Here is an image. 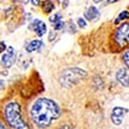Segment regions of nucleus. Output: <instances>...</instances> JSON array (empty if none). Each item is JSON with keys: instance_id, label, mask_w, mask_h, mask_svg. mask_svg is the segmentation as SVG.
<instances>
[{"instance_id": "obj_19", "label": "nucleus", "mask_w": 129, "mask_h": 129, "mask_svg": "<svg viewBox=\"0 0 129 129\" xmlns=\"http://www.w3.org/2000/svg\"><path fill=\"white\" fill-rule=\"evenodd\" d=\"M40 1H41V0H31V3L34 6H39L40 5Z\"/></svg>"}, {"instance_id": "obj_22", "label": "nucleus", "mask_w": 129, "mask_h": 129, "mask_svg": "<svg viewBox=\"0 0 129 129\" xmlns=\"http://www.w3.org/2000/svg\"><path fill=\"white\" fill-rule=\"evenodd\" d=\"M60 129H72L70 126H68V125H63V126L60 128Z\"/></svg>"}, {"instance_id": "obj_3", "label": "nucleus", "mask_w": 129, "mask_h": 129, "mask_svg": "<svg viewBox=\"0 0 129 129\" xmlns=\"http://www.w3.org/2000/svg\"><path fill=\"white\" fill-rule=\"evenodd\" d=\"M86 71H84L80 68H68L61 71L59 76V82L63 87L70 88L76 85L82 79L86 78Z\"/></svg>"}, {"instance_id": "obj_14", "label": "nucleus", "mask_w": 129, "mask_h": 129, "mask_svg": "<svg viewBox=\"0 0 129 129\" xmlns=\"http://www.w3.org/2000/svg\"><path fill=\"white\" fill-rule=\"evenodd\" d=\"M59 21H61V15L60 14H54V15H52L50 17V22L53 23V24H56Z\"/></svg>"}, {"instance_id": "obj_7", "label": "nucleus", "mask_w": 129, "mask_h": 129, "mask_svg": "<svg viewBox=\"0 0 129 129\" xmlns=\"http://www.w3.org/2000/svg\"><path fill=\"white\" fill-rule=\"evenodd\" d=\"M29 28L34 29L35 32L39 36V37H42V36L45 35V32H46L45 24H44L42 21H40V19H35V21L32 22L31 25L29 26Z\"/></svg>"}, {"instance_id": "obj_2", "label": "nucleus", "mask_w": 129, "mask_h": 129, "mask_svg": "<svg viewBox=\"0 0 129 129\" xmlns=\"http://www.w3.org/2000/svg\"><path fill=\"white\" fill-rule=\"evenodd\" d=\"M5 116L7 122L14 129H30L21 116V107L16 102L8 103L5 108Z\"/></svg>"}, {"instance_id": "obj_13", "label": "nucleus", "mask_w": 129, "mask_h": 129, "mask_svg": "<svg viewBox=\"0 0 129 129\" xmlns=\"http://www.w3.org/2000/svg\"><path fill=\"white\" fill-rule=\"evenodd\" d=\"M111 119L113 124L116 125V126H119L123 123V117H118V116H115V115H111Z\"/></svg>"}, {"instance_id": "obj_26", "label": "nucleus", "mask_w": 129, "mask_h": 129, "mask_svg": "<svg viewBox=\"0 0 129 129\" xmlns=\"http://www.w3.org/2000/svg\"><path fill=\"white\" fill-rule=\"evenodd\" d=\"M101 1H103V0H94L95 3H98V2H101Z\"/></svg>"}, {"instance_id": "obj_17", "label": "nucleus", "mask_w": 129, "mask_h": 129, "mask_svg": "<svg viewBox=\"0 0 129 129\" xmlns=\"http://www.w3.org/2000/svg\"><path fill=\"white\" fill-rule=\"evenodd\" d=\"M78 25H79L80 28H85V27H86V22H85V19L82 18V17L78 18Z\"/></svg>"}, {"instance_id": "obj_18", "label": "nucleus", "mask_w": 129, "mask_h": 129, "mask_svg": "<svg viewBox=\"0 0 129 129\" xmlns=\"http://www.w3.org/2000/svg\"><path fill=\"white\" fill-rule=\"evenodd\" d=\"M6 48H7L6 43L5 42H0V53H3V52L6 51Z\"/></svg>"}, {"instance_id": "obj_9", "label": "nucleus", "mask_w": 129, "mask_h": 129, "mask_svg": "<svg viewBox=\"0 0 129 129\" xmlns=\"http://www.w3.org/2000/svg\"><path fill=\"white\" fill-rule=\"evenodd\" d=\"M41 46H42L41 40H34V41H31L30 43H28L26 50L28 53H32V52H35V51H38Z\"/></svg>"}, {"instance_id": "obj_11", "label": "nucleus", "mask_w": 129, "mask_h": 129, "mask_svg": "<svg viewBox=\"0 0 129 129\" xmlns=\"http://www.w3.org/2000/svg\"><path fill=\"white\" fill-rule=\"evenodd\" d=\"M42 9H43V11L45 12V13H51V12L54 10L53 2L50 1V0H45V1L43 2V5H42Z\"/></svg>"}, {"instance_id": "obj_1", "label": "nucleus", "mask_w": 129, "mask_h": 129, "mask_svg": "<svg viewBox=\"0 0 129 129\" xmlns=\"http://www.w3.org/2000/svg\"><path fill=\"white\" fill-rule=\"evenodd\" d=\"M34 123L40 128H46L60 116V109L55 101L47 98H39L30 110Z\"/></svg>"}, {"instance_id": "obj_21", "label": "nucleus", "mask_w": 129, "mask_h": 129, "mask_svg": "<svg viewBox=\"0 0 129 129\" xmlns=\"http://www.w3.org/2000/svg\"><path fill=\"white\" fill-rule=\"evenodd\" d=\"M3 87H5V82H3L2 80H0V90H1Z\"/></svg>"}, {"instance_id": "obj_15", "label": "nucleus", "mask_w": 129, "mask_h": 129, "mask_svg": "<svg viewBox=\"0 0 129 129\" xmlns=\"http://www.w3.org/2000/svg\"><path fill=\"white\" fill-rule=\"evenodd\" d=\"M123 60H124L125 64H126V67L129 69V50H127V51L123 54Z\"/></svg>"}, {"instance_id": "obj_5", "label": "nucleus", "mask_w": 129, "mask_h": 129, "mask_svg": "<svg viewBox=\"0 0 129 129\" xmlns=\"http://www.w3.org/2000/svg\"><path fill=\"white\" fill-rule=\"evenodd\" d=\"M15 62V54H14V48L12 46L8 47V52L3 54L1 58V64L5 68H11L12 64Z\"/></svg>"}, {"instance_id": "obj_25", "label": "nucleus", "mask_w": 129, "mask_h": 129, "mask_svg": "<svg viewBox=\"0 0 129 129\" xmlns=\"http://www.w3.org/2000/svg\"><path fill=\"white\" fill-rule=\"evenodd\" d=\"M0 129H6V127L3 126V124H2L1 122H0Z\"/></svg>"}, {"instance_id": "obj_12", "label": "nucleus", "mask_w": 129, "mask_h": 129, "mask_svg": "<svg viewBox=\"0 0 129 129\" xmlns=\"http://www.w3.org/2000/svg\"><path fill=\"white\" fill-rule=\"evenodd\" d=\"M129 18V12L128 11H123V12H120L119 15H118V17L115 19V24H118L120 21H125V19H128Z\"/></svg>"}, {"instance_id": "obj_4", "label": "nucleus", "mask_w": 129, "mask_h": 129, "mask_svg": "<svg viewBox=\"0 0 129 129\" xmlns=\"http://www.w3.org/2000/svg\"><path fill=\"white\" fill-rule=\"evenodd\" d=\"M115 41L120 47L129 44V23H124L117 28L115 32Z\"/></svg>"}, {"instance_id": "obj_10", "label": "nucleus", "mask_w": 129, "mask_h": 129, "mask_svg": "<svg viewBox=\"0 0 129 129\" xmlns=\"http://www.w3.org/2000/svg\"><path fill=\"white\" fill-rule=\"evenodd\" d=\"M127 112H128L127 109L122 108V107H115V108L112 110V115L118 116V117H123V116L126 114Z\"/></svg>"}, {"instance_id": "obj_6", "label": "nucleus", "mask_w": 129, "mask_h": 129, "mask_svg": "<svg viewBox=\"0 0 129 129\" xmlns=\"http://www.w3.org/2000/svg\"><path fill=\"white\" fill-rule=\"evenodd\" d=\"M116 80L125 87H129V69L128 68H120L116 72Z\"/></svg>"}, {"instance_id": "obj_16", "label": "nucleus", "mask_w": 129, "mask_h": 129, "mask_svg": "<svg viewBox=\"0 0 129 129\" xmlns=\"http://www.w3.org/2000/svg\"><path fill=\"white\" fill-rule=\"evenodd\" d=\"M64 27V23L63 22H61V21H59V22H57L54 25V29L55 30H61L62 28Z\"/></svg>"}, {"instance_id": "obj_8", "label": "nucleus", "mask_w": 129, "mask_h": 129, "mask_svg": "<svg viewBox=\"0 0 129 129\" xmlns=\"http://www.w3.org/2000/svg\"><path fill=\"white\" fill-rule=\"evenodd\" d=\"M84 16H85V18L87 19V21H94V19H97L99 17L100 13H99V11H98V9H97L96 7L91 6L85 11Z\"/></svg>"}, {"instance_id": "obj_24", "label": "nucleus", "mask_w": 129, "mask_h": 129, "mask_svg": "<svg viewBox=\"0 0 129 129\" xmlns=\"http://www.w3.org/2000/svg\"><path fill=\"white\" fill-rule=\"evenodd\" d=\"M19 1H21L22 3H24V5H27V3L29 2V0H19Z\"/></svg>"}, {"instance_id": "obj_23", "label": "nucleus", "mask_w": 129, "mask_h": 129, "mask_svg": "<svg viewBox=\"0 0 129 129\" xmlns=\"http://www.w3.org/2000/svg\"><path fill=\"white\" fill-rule=\"evenodd\" d=\"M54 35H56V34H54V32H51V34H50V41H52V40H54V39H53Z\"/></svg>"}, {"instance_id": "obj_20", "label": "nucleus", "mask_w": 129, "mask_h": 129, "mask_svg": "<svg viewBox=\"0 0 129 129\" xmlns=\"http://www.w3.org/2000/svg\"><path fill=\"white\" fill-rule=\"evenodd\" d=\"M117 1H119V0H107V5H111V3H114Z\"/></svg>"}]
</instances>
